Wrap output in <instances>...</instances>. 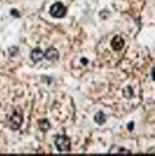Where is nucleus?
I'll use <instances>...</instances> for the list:
<instances>
[{"mask_svg": "<svg viewBox=\"0 0 155 156\" xmlns=\"http://www.w3.org/2000/svg\"><path fill=\"white\" fill-rule=\"evenodd\" d=\"M43 56H44L45 58L49 59V60L58 59V52L55 48H49V49L46 50V52L44 53Z\"/></svg>", "mask_w": 155, "mask_h": 156, "instance_id": "obj_5", "label": "nucleus"}, {"mask_svg": "<svg viewBox=\"0 0 155 156\" xmlns=\"http://www.w3.org/2000/svg\"><path fill=\"white\" fill-rule=\"evenodd\" d=\"M55 144L57 148L59 151H69L71 147V142L70 139L67 136H58L57 137Z\"/></svg>", "mask_w": 155, "mask_h": 156, "instance_id": "obj_2", "label": "nucleus"}, {"mask_svg": "<svg viewBox=\"0 0 155 156\" xmlns=\"http://www.w3.org/2000/svg\"><path fill=\"white\" fill-rule=\"evenodd\" d=\"M111 45H112V48L114 50H116V51H119L121 50L124 47L125 45V41H124V39L121 37L120 36H116L115 37H114L112 39V41H111Z\"/></svg>", "mask_w": 155, "mask_h": 156, "instance_id": "obj_4", "label": "nucleus"}, {"mask_svg": "<svg viewBox=\"0 0 155 156\" xmlns=\"http://www.w3.org/2000/svg\"><path fill=\"white\" fill-rule=\"evenodd\" d=\"M50 12L54 17L60 18V17H63L66 15V8L62 3H59V2L55 3L51 7Z\"/></svg>", "mask_w": 155, "mask_h": 156, "instance_id": "obj_3", "label": "nucleus"}, {"mask_svg": "<svg viewBox=\"0 0 155 156\" xmlns=\"http://www.w3.org/2000/svg\"><path fill=\"white\" fill-rule=\"evenodd\" d=\"M133 126H134V123H133V122H131L129 125H127V128H129V130H132L133 129Z\"/></svg>", "mask_w": 155, "mask_h": 156, "instance_id": "obj_9", "label": "nucleus"}, {"mask_svg": "<svg viewBox=\"0 0 155 156\" xmlns=\"http://www.w3.org/2000/svg\"><path fill=\"white\" fill-rule=\"evenodd\" d=\"M114 148H116L117 151L113 150V148H111V150L109 151V153H130L129 151H126V150H124V148H119L117 147H114Z\"/></svg>", "mask_w": 155, "mask_h": 156, "instance_id": "obj_8", "label": "nucleus"}, {"mask_svg": "<svg viewBox=\"0 0 155 156\" xmlns=\"http://www.w3.org/2000/svg\"><path fill=\"white\" fill-rule=\"evenodd\" d=\"M43 52L40 49H35L33 50L32 54H31V58L33 60V62H39L43 58Z\"/></svg>", "mask_w": 155, "mask_h": 156, "instance_id": "obj_6", "label": "nucleus"}, {"mask_svg": "<svg viewBox=\"0 0 155 156\" xmlns=\"http://www.w3.org/2000/svg\"><path fill=\"white\" fill-rule=\"evenodd\" d=\"M22 121H23L22 113L20 111H18V110H16V111H13V113L11 115V117L9 118L8 125H9V126L12 128V129L16 130L20 127V126H21Z\"/></svg>", "mask_w": 155, "mask_h": 156, "instance_id": "obj_1", "label": "nucleus"}, {"mask_svg": "<svg viewBox=\"0 0 155 156\" xmlns=\"http://www.w3.org/2000/svg\"><path fill=\"white\" fill-rule=\"evenodd\" d=\"M95 121H96V123H98L99 125H103L104 122H105V116H104V112L99 111L95 115Z\"/></svg>", "mask_w": 155, "mask_h": 156, "instance_id": "obj_7", "label": "nucleus"}]
</instances>
